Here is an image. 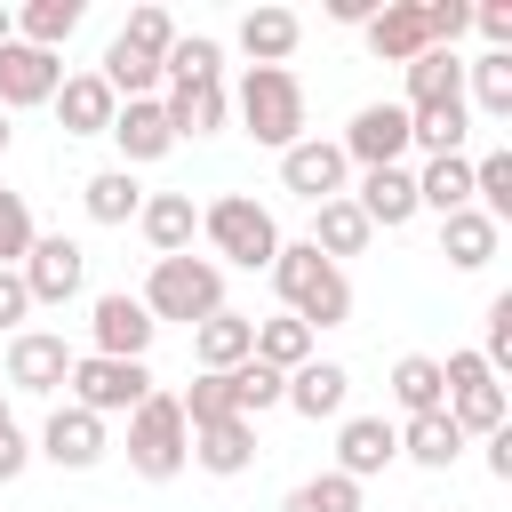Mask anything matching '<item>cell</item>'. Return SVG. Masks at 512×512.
Segmentation results:
<instances>
[{
    "label": "cell",
    "mask_w": 512,
    "mask_h": 512,
    "mask_svg": "<svg viewBox=\"0 0 512 512\" xmlns=\"http://www.w3.org/2000/svg\"><path fill=\"white\" fill-rule=\"evenodd\" d=\"M112 40H128V48H136V56H152V64H160V56H168V48H176V16H168V8H152V0H144V8H128V24H120V32H112Z\"/></svg>",
    "instance_id": "ab89813d"
},
{
    "label": "cell",
    "mask_w": 512,
    "mask_h": 512,
    "mask_svg": "<svg viewBox=\"0 0 512 512\" xmlns=\"http://www.w3.org/2000/svg\"><path fill=\"white\" fill-rule=\"evenodd\" d=\"M464 136H472V104H464V96H456V104L408 112V144H424L432 160H440V152H464Z\"/></svg>",
    "instance_id": "836d02e7"
},
{
    "label": "cell",
    "mask_w": 512,
    "mask_h": 512,
    "mask_svg": "<svg viewBox=\"0 0 512 512\" xmlns=\"http://www.w3.org/2000/svg\"><path fill=\"white\" fill-rule=\"evenodd\" d=\"M192 464H200V472H216V480H240V472L256 464V424H248V416L200 424V432H192Z\"/></svg>",
    "instance_id": "cb8c5ba5"
},
{
    "label": "cell",
    "mask_w": 512,
    "mask_h": 512,
    "mask_svg": "<svg viewBox=\"0 0 512 512\" xmlns=\"http://www.w3.org/2000/svg\"><path fill=\"white\" fill-rule=\"evenodd\" d=\"M280 512H360V480H344V472H312V480H296V488L280 496Z\"/></svg>",
    "instance_id": "f35d334b"
},
{
    "label": "cell",
    "mask_w": 512,
    "mask_h": 512,
    "mask_svg": "<svg viewBox=\"0 0 512 512\" xmlns=\"http://www.w3.org/2000/svg\"><path fill=\"white\" fill-rule=\"evenodd\" d=\"M400 72H408L400 112H424V104H456V96H464V64H456V48H424V56L400 64Z\"/></svg>",
    "instance_id": "4316f807"
},
{
    "label": "cell",
    "mask_w": 512,
    "mask_h": 512,
    "mask_svg": "<svg viewBox=\"0 0 512 512\" xmlns=\"http://www.w3.org/2000/svg\"><path fill=\"white\" fill-rule=\"evenodd\" d=\"M160 112H168L176 144H184V136L200 144V136H216V128L232 120V88H224V80H184V88H168V96H160Z\"/></svg>",
    "instance_id": "d6986e66"
},
{
    "label": "cell",
    "mask_w": 512,
    "mask_h": 512,
    "mask_svg": "<svg viewBox=\"0 0 512 512\" xmlns=\"http://www.w3.org/2000/svg\"><path fill=\"white\" fill-rule=\"evenodd\" d=\"M16 280H24L32 312H40V304H72L80 280H88V248L64 240V232H40V240L24 248V264H16Z\"/></svg>",
    "instance_id": "ba28073f"
},
{
    "label": "cell",
    "mask_w": 512,
    "mask_h": 512,
    "mask_svg": "<svg viewBox=\"0 0 512 512\" xmlns=\"http://www.w3.org/2000/svg\"><path fill=\"white\" fill-rule=\"evenodd\" d=\"M328 16H336V24H368V16H376V0H328Z\"/></svg>",
    "instance_id": "681fc988"
},
{
    "label": "cell",
    "mask_w": 512,
    "mask_h": 512,
    "mask_svg": "<svg viewBox=\"0 0 512 512\" xmlns=\"http://www.w3.org/2000/svg\"><path fill=\"white\" fill-rule=\"evenodd\" d=\"M192 464V432H184V408H176V392H144L136 408H128V472H144V480H176Z\"/></svg>",
    "instance_id": "5b68a950"
},
{
    "label": "cell",
    "mask_w": 512,
    "mask_h": 512,
    "mask_svg": "<svg viewBox=\"0 0 512 512\" xmlns=\"http://www.w3.org/2000/svg\"><path fill=\"white\" fill-rule=\"evenodd\" d=\"M376 232H368V216L352 208V192H336V200H320L312 208V248L328 256V264H344V256H360Z\"/></svg>",
    "instance_id": "83f0119b"
},
{
    "label": "cell",
    "mask_w": 512,
    "mask_h": 512,
    "mask_svg": "<svg viewBox=\"0 0 512 512\" xmlns=\"http://www.w3.org/2000/svg\"><path fill=\"white\" fill-rule=\"evenodd\" d=\"M112 144H120V168L136 176V168H152V160H168L176 152V128H168V112H160V96H136V104H120L112 112V128H104Z\"/></svg>",
    "instance_id": "9a60e30c"
},
{
    "label": "cell",
    "mask_w": 512,
    "mask_h": 512,
    "mask_svg": "<svg viewBox=\"0 0 512 512\" xmlns=\"http://www.w3.org/2000/svg\"><path fill=\"white\" fill-rule=\"evenodd\" d=\"M352 208L368 216V232H400L416 216V168H360Z\"/></svg>",
    "instance_id": "ffe728a7"
},
{
    "label": "cell",
    "mask_w": 512,
    "mask_h": 512,
    "mask_svg": "<svg viewBox=\"0 0 512 512\" xmlns=\"http://www.w3.org/2000/svg\"><path fill=\"white\" fill-rule=\"evenodd\" d=\"M336 152H344L352 168H400V152H408V112H400V104H360L352 128L336 136Z\"/></svg>",
    "instance_id": "8fae6325"
},
{
    "label": "cell",
    "mask_w": 512,
    "mask_h": 512,
    "mask_svg": "<svg viewBox=\"0 0 512 512\" xmlns=\"http://www.w3.org/2000/svg\"><path fill=\"white\" fill-rule=\"evenodd\" d=\"M400 456H408V464H424V472H448V464L464 456V432L448 424V408L408 416V424H400Z\"/></svg>",
    "instance_id": "f546056e"
},
{
    "label": "cell",
    "mask_w": 512,
    "mask_h": 512,
    "mask_svg": "<svg viewBox=\"0 0 512 512\" xmlns=\"http://www.w3.org/2000/svg\"><path fill=\"white\" fill-rule=\"evenodd\" d=\"M232 112H240V128H248L256 144L288 152V144L304 136V80H296L288 64H248L240 88H232Z\"/></svg>",
    "instance_id": "277c9868"
},
{
    "label": "cell",
    "mask_w": 512,
    "mask_h": 512,
    "mask_svg": "<svg viewBox=\"0 0 512 512\" xmlns=\"http://www.w3.org/2000/svg\"><path fill=\"white\" fill-rule=\"evenodd\" d=\"M32 240H40V224H32V208H24V192H8V184H0V272H16Z\"/></svg>",
    "instance_id": "60d3db41"
},
{
    "label": "cell",
    "mask_w": 512,
    "mask_h": 512,
    "mask_svg": "<svg viewBox=\"0 0 512 512\" xmlns=\"http://www.w3.org/2000/svg\"><path fill=\"white\" fill-rule=\"evenodd\" d=\"M0 424H16V416H8V400H0Z\"/></svg>",
    "instance_id": "816d5d0a"
},
{
    "label": "cell",
    "mask_w": 512,
    "mask_h": 512,
    "mask_svg": "<svg viewBox=\"0 0 512 512\" xmlns=\"http://www.w3.org/2000/svg\"><path fill=\"white\" fill-rule=\"evenodd\" d=\"M472 24L488 32V48H504V56H512V0H480V8H472Z\"/></svg>",
    "instance_id": "f6af8a7d"
},
{
    "label": "cell",
    "mask_w": 512,
    "mask_h": 512,
    "mask_svg": "<svg viewBox=\"0 0 512 512\" xmlns=\"http://www.w3.org/2000/svg\"><path fill=\"white\" fill-rule=\"evenodd\" d=\"M464 80H472L464 104H480L488 120H512V56H504V48H488L480 64H464Z\"/></svg>",
    "instance_id": "74e56055"
},
{
    "label": "cell",
    "mask_w": 512,
    "mask_h": 512,
    "mask_svg": "<svg viewBox=\"0 0 512 512\" xmlns=\"http://www.w3.org/2000/svg\"><path fill=\"white\" fill-rule=\"evenodd\" d=\"M72 408L88 416H128L144 392H152V368L144 360H104V352H72V376H64Z\"/></svg>",
    "instance_id": "52a82bcc"
},
{
    "label": "cell",
    "mask_w": 512,
    "mask_h": 512,
    "mask_svg": "<svg viewBox=\"0 0 512 512\" xmlns=\"http://www.w3.org/2000/svg\"><path fill=\"white\" fill-rule=\"evenodd\" d=\"M440 384H448V400H440V408H448V424H456L464 440H488V432H504V424H512V392L488 376V360H480V352H448V360H440Z\"/></svg>",
    "instance_id": "8992f818"
},
{
    "label": "cell",
    "mask_w": 512,
    "mask_h": 512,
    "mask_svg": "<svg viewBox=\"0 0 512 512\" xmlns=\"http://www.w3.org/2000/svg\"><path fill=\"white\" fill-rule=\"evenodd\" d=\"M136 304L152 312V328H160V320L200 328L208 312H224V264H208V256H152Z\"/></svg>",
    "instance_id": "3957f363"
},
{
    "label": "cell",
    "mask_w": 512,
    "mask_h": 512,
    "mask_svg": "<svg viewBox=\"0 0 512 512\" xmlns=\"http://www.w3.org/2000/svg\"><path fill=\"white\" fill-rule=\"evenodd\" d=\"M224 392H232V416H264V408H280V392H288V376L280 368H264V360H240L232 376H224Z\"/></svg>",
    "instance_id": "8d00e7d4"
},
{
    "label": "cell",
    "mask_w": 512,
    "mask_h": 512,
    "mask_svg": "<svg viewBox=\"0 0 512 512\" xmlns=\"http://www.w3.org/2000/svg\"><path fill=\"white\" fill-rule=\"evenodd\" d=\"M440 400H448L440 360H432V352H400V360H392V408H400V416H432Z\"/></svg>",
    "instance_id": "1f68e13d"
},
{
    "label": "cell",
    "mask_w": 512,
    "mask_h": 512,
    "mask_svg": "<svg viewBox=\"0 0 512 512\" xmlns=\"http://www.w3.org/2000/svg\"><path fill=\"white\" fill-rule=\"evenodd\" d=\"M104 448H112V440H104V416H88V408H72V400H64V408H48V424H40V448H32V456H48L56 472H96V464H104Z\"/></svg>",
    "instance_id": "30bf717a"
},
{
    "label": "cell",
    "mask_w": 512,
    "mask_h": 512,
    "mask_svg": "<svg viewBox=\"0 0 512 512\" xmlns=\"http://www.w3.org/2000/svg\"><path fill=\"white\" fill-rule=\"evenodd\" d=\"M296 40H304V16H296V8H248V16H240V48H248V64H288Z\"/></svg>",
    "instance_id": "484cf974"
},
{
    "label": "cell",
    "mask_w": 512,
    "mask_h": 512,
    "mask_svg": "<svg viewBox=\"0 0 512 512\" xmlns=\"http://www.w3.org/2000/svg\"><path fill=\"white\" fill-rule=\"evenodd\" d=\"M384 464H400V424L392 416H336V464L344 480H376Z\"/></svg>",
    "instance_id": "4fadbf2b"
},
{
    "label": "cell",
    "mask_w": 512,
    "mask_h": 512,
    "mask_svg": "<svg viewBox=\"0 0 512 512\" xmlns=\"http://www.w3.org/2000/svg\"><path fill=\"white\" fill-rule=\"evenodd\" d=\"M360 40H368V56H384V64H416V56L432 48V32H424V0H384V8L360 24Z\"/></svg>",
    "instance_id": "ac0fdd59"
},
{
    "label": "cell",
    "mask_w": 512,
    "mask_h": 512,
    "mask_svg": "<svg viewBox=\"0 0 512 512\" xmlns=\"http://www.w3.org/2000/svg\"><path fill=\"white\" fill-rule=\"evenodd\" d=\"M136 232L152 240V256H192V240H200V208H192V192H144Z\"/></svg>",
    "instance_id": "44dd1931"
},
{
    "label": "cell",
    "mask_w": 512,
    "mask_h": 512,
    "mask_svg": "<svg viewBox=\"0 0 512 512\" xmlns=\"http://www.w3.org/2000/svg\"><path fill=\"white\" fill-rule=\"evenodd\" d=\"M272 288H280L288 320H304L312 336L352 320V280H344V264H328L312 240H280V256H272Z\"/></svg>",
    "instance_id": "6da1fadb"
},
{
    "label": "cell",
    "mask_w": 512,
    "mask_h": 512,
    "mask_svg": "<svg viewBox=\"0 0 512 512\" xmlns=\"http://www.w3.org/2000/svg\"><path fill=\"white\" fill-rule=\"evenodd\" d=\"M480 448H488V472H496V480H512V424H504V432H488Z\"/></svg>",
    "instance_id": "c3c4849f"
},
{
    "label": "cell",
    "mask_w": 512,
    "mask_h": 512,
    "mask_svg": "<svg viewBox=\"0 0 512 512\" xmlns=\"http://www.w3.org/2000/svg\"><path fill=\"white\" fill-rule=\"evenodd\" d=\"M72 376V344L56 328H16L8 336V384L16 392H64Z\"/></svg>",
    "instance_id": "2e32d148"
},
{
    "label": "cell",
    "mask_w": 512,
    "mask_h": 512,
    "mask_svg": "<svg viewBox=\"0 0 512 512\" xmlns=\"http://www.w3.org/2000/svg\"><path fill=\"white\" fill-rule=\"evenodd\" d=\"M24 464H32V440H24L16 424H0V488H8V480H24Z\"/></svg>",
    "instance_id": "7dc6e473"
},
{
    "label": "cell",
    "mask_w": 512,
    "mask_h": 512,
    "mask_svg": "<svg viewBox=\"0 0 512 512\" xmlns=\"http://www.w3.org/2000/svg\"><path fill=\"white\" fill-rule=\"evenodd\" d=\"M32 320V296H24V280L16 272H0V336H16Z\"/></svg>",
    "instance_id": "bcb514c9"
},
{
    "label": "cell",
    "mask_w": 512,
    "mask_h": 512,
    "mask_svg": "<svg viewBox=\"0 0 512 512\" xmlns=\"http://www.w3.org/2000/svg\"><path fill=\"white\" fill-rule=\"evenodd\" d=\"M80 208H88L96 224H136V208H144V184H136L128 168H96V176L80 184Z\"/></svg>",
    "instance_id": "d6a6232c"
},
{
    "label": "cell",
    "mask_w": 512,
    "mask_h": 512,
    "mask_svg": "<svg viewBox=\"0 0 512 512\" xmlns=\"http://www.w3.org/2000/svg\"><path fill=\"white\" fill-rule=\"evenodd\" d=\"M8 144H16V128H8V112H0V160H8Z\"/></svg>",
    "instance_id": "f907efd6"
},
{
    "label": "cell",
    "mask_w": 512,
    "mask_h": 512,
    "mask_svg": "<svg viewBox=\"0 0 512 512\" xmlns=\"http://www.w3.org/2000/svg\"><path fill=\"white\" fill-rule=\"evenodd\" d=\"M496 240H504V224H488L480 208L440 216V256H448L456 272H488V264H496Z\"/></svg>",
    "instance_id": "d4e9b609"
},
{
    "label": "cell",
    "mask_w": 512,
    "mask_h": 512,
    "mask_svg": "<svg viewBox=\"0 0 512 512\" xmlns=\"http://www.w3.org/2000/svg\"><path fill=\"white\" fill-rule=\"evenodd\" d=\"M48 104H56L64 136H104V128H112V112H120V96H112L96 72H64V88H56Z\"/></svg>",
    "instance_id": "603a6c76"
},
{
    "label": "cell",
    "mask_w": 512,
    "mask_h": 512,
    "mask_svg": "<svg viewBox=\"0 0 512 512\" xmlns=\"http://www.w3.org/2000/svg\"><path fill=\"white\" fill-rule=\"evenodd\" d=\"M248 360H264V368H280V376H288V368H304V360H312V328H304V320H288V312H280V320H256V352H248Z\"/></svg>",
    "instance_id": "d590c367"
},
{
    "label": "cell",
    "mask_w": 512,
    "mask_h": 512,
    "mask_svg": "<svg viewBox=\"0 0 512 512\" xmlns=\"http://www.w3.org/2000/svg\"><path fill=\"white\" fill-rule=\"evenodd\" d=\"M344 400H352V368L344 360H304V368H288V392H280V408H296L304 424H336L344 416Z\"/></svg>",
    "instance_id": "e0dca14e"
},
{
    "label": "cell",
    "mask_w": 512,
    "mask_h": 512,
    "mask_svg": "<svg viewBox=\"0 0 512 512\" xmlns=\"http://www.w3.org/2000/svg\"><path fill=\"white\" fill-rule=\"evenodd\" d=\"M248 352H256V320H248V312H232V304H224V312H208V320L192 328V360H200V376H232Z\"/></svg>",
    "instance_id": "7402d4cb"
},
{
    "label": "cell",
    "mask_w": 512,
    "mask_h": 512,
    "mask_svg": "<svg viewBox=\"0 0 512 512\" xmlns=\"http://www.w3.org/2000/svg\"><path fill=\"white\" fill-rule=\"evenodd\" d=\"M152 312L128 296V288H104L96 304H88V352H104V360H144L152 352Z\"/></svg>",
    "instance_id": "9c48e42d"
},
{
    "label": "cell",
    "mask_w": 512,
    "mask_h": 512,
    "mask_svg": "<svg viewBox=\"0 0 512 512\" xmlns=\"http://www.w3.org/2000/svg\"><path fill=\"white\" fill-rule=\"evenodd\" d=\"M464 24H472V0H424V32H432V48H456Z\"/></svg>",
    "instance_id": "ee69618b"
},
{
    "label": "cell",
    "mask_w": 512,
    "mask_h": 512,
    "mask_svg": "<svg viewBox=\"0 0 512 512\" xmlns=\"http://www.w3.org/2000/svg\"><path fill=\"white\" fill-rule=\"evenodd\" d=\"M200 240L216 248L208 264H240V272H272V256H280V224H272V208L248 200V192H216V200L200 208Z\"/></svg>",
    "instance_id": "7a4b0ae2"
},
{
    "label": "cell",
    "mask_w": 512,
    "mask_h": 512,
    "mask_svg": "<svg viewBox=\"0 0 512 512\" xmlns=\"http://www.w3.org/2000/svg\"><path fill=\"white\" fill-rule=\"evenodd\" d=\"M344 176H352V160L336 152V136H296L288 152H280V184L296 192V200H336L344 192Z\"/></svg>",
    "instance_id": "7c38bea8"
},
{
    "label": "cell",
    "mask_w": 512,
    "mask_h": 512,
    "mask_svg": "<svg viewBox=\"0 0 512 512\" xmlns=\"http://www.w3.org/2000/svg\"><path fill=\"white\" fill-rule=\"evenodd\" d=\"M64 88V56L48 48H24L16 32L0 40V112H24V104H48Z\"/></svg>",
    "instance_id": "5bb4252c"
},
{
    "label": "cell",
    "mask_w": 512,
    "mask_h": 512,
    "mask_svg": "<svg viewBox=\"0 0 512 512\" xmlns=\"http://www.w3.org/2000/svg\"><path fill=\"white\" fill-rule=\"evenodd\" d=\"M160 80H168V88H184V80H224V40L176 32V48L160 56Z\"/></svg>",
    "instance_id": "e575fe53"
},
{
    "label": "cell",
    "mask_w": 512,
    "mask_h": 512,
    "mask_svg": "<svg viewBox=\"0 0 512 512\" xmlns=\"http://www.w3.org/2000/svg\"><path fill=\"white\" fill-rule=\"evenodd\" d=\"M0 40H8V8H0Z\"/></svg>",
    "instance_id": "f5cc1de1"
},
{
    "label": "cell",
    "mask_w": 512,
    "mask_h": 512,
    "mask_svg": "<svg viewBox=\"0 0 512 512\" xmlns=\"http://www.w3.org/2000/svg\"><path fill=\"white\" fill-rule=\"evenodd\" d=\"M480 360H488V376H496V384L512 376V288H504V296H488V344H480Z\"/></svg>",
    "instance_id": "7bdbcfd3"
},
{
    "label": "cell",
    "mask_w": 512,
    "mask_h": 512,
    "mask_svg": "<svg viewBox=\"0 0 512 512\" xmlns=\"http://www.w3.org/2000/svg\"><path fill=\"white\" fill-rule=\"evenodd\" d=\"M416 208H432V216H456V208H472V160H464V152H440V160H424V168H416Z\"/></svg>",
    "instance_id": "f1b7e54d"
},
{
    "label": "cell",
    "mask_w": 512,
    "mask_h": 512,
    "mask_svg": "<svg viewBox=\"0 0 512 512\" xmlns=\"http://www.w3.org/2000/svg\"><path fill=\"white\" fill-rule=\"evenodd\" d=\"M176 408H184V432H200V424H224L232 416V392H224V376H192L176 392Z\"/></svg>",
    "instance_id": "b9f144b4"
},
{
    "label": "cell",
    "mask_w": 512,
    "mask_h": 512,
    "mask_svg": "<svg viewBox=\"0 0 512 512\" xmlns=\"http://www.w3.org/2000/svg\"><path fill=\"white\" fill-rule=\"evenodd\" d=\"M8 32H16L24 48H48V56H56V48L80 32V0H24V8L8 16Z\"/></svg>",
    "instance_id": "4dcf8cb0"
}]
</instances>
